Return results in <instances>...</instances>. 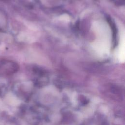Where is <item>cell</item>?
<instances>
[{"label":"cell","mask_w":125,"mask_h":125,"mask_svg":"<svg viewBox=\"0 0 125 125\" xmlns=\"http://www.w3.org/2000/svg\"><path fill=\"white\" fill-rule=\"evenodd\" d=\"M108 22L110 24V25L111 26L112 30V33H113V44L116 45V34H117V32H116V28L115 25L114 24V23L110 19H109L108 20Z\"/></svg>","instance_id":"6da1fadb"}]
</instances>
